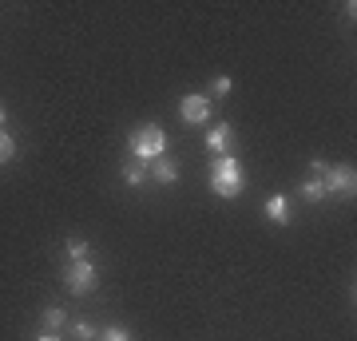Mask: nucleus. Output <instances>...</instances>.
<instances>
[{
    "label": "nucleus",
    "instance_id": "13",
    "mask_svg": "<svg viewBox=\"0 0 357 341\" xmlns=\"http://www.w3.org/2000/svg\"><path fill=\"white\" fill-rule=\"evenodd\" d=\"M13 155H16V139L8 135V131H4V127H0V167L13 163Z\"/></svg>",
    "mask_w": 357,
    "mask_h": 341
},
{
    "label": "nucleus",
    "instance_id": "9",
    "mask_svg": "<svg viewBox=\"0 0 357 341\" xmlns=\"http://www.w3.org/2000/svg\"><path fill=\"white\" fill-rule=\"evenodd\" d=\"M123 183H128V187H143V183H147V163L131 159V163L123 167Z\"/></svg>",
    "mask_w": 357,
    "mask_h": 341
},
{
    "label": "nucleus",
    "instance_id": "18",
    "mask_svg": "<svg viewBox=\"0 0 357 341\" xmlns=\"http://www.w3.org/2000/svg\"><path fill=\"white\" fill-rule=\"evenodd\" d=\"M4 119H8V115H4V107H0V127H4Z\"/></svg>",
    "mask_w": 357,
    "mask_h": 341
},
{
    "label": "nucleus",
    "instance_id": "14",
    "mask_svg": "<svg viewBox=\"0 0 357 341\" xmlns=\"http://www.w3.org/2000/svg\"><path fill=\"white\" fill-rule=\"evenodd\" d=\"M72 338H76V341H96V329H91V321H72Z\"/></svg>",
    "mask_w": 357,
    "mask_h": 341
},
{
    "label": "nucleus",
    "instance_id": "5",
    "mask_svg": "<svg viewBox=\"0 0 357 341\" xmlns=\"http://www.w3.org/2000/svg\"><path fill=\"white\" fill-rule=\"evenodd\" d=\"M178 112H183L187 123H206V119H211V100H206V96H183Z\"/></svg>",
    "mask_w": 357,
    "mask_h": 341
},
{
    "label": "nucleus",
    "instance_id": "8",
    "mask_svg": "<svg viewBox=\"0 0 357 341\" xmlns=\"http://www.w3.org/2000/svg\"><path fill=\"white\" fill-rule=\"evenodd\" d=\"M230 139H234V135H230V127H227V123H222V127H211V131H206V147H211L215 155L230 151Z\"/></svg>",
    "mask_w": 357,
    "mask_h": 341
},
{
    "label": "nucleus",
    "instance_id": "11",
    "mask_svg": "<svg viewBox=\"0 0 357 341\" xmlns=\"http://www.w3.org/2000/svg\"><path fill=\"white\" fill-rule=\"evenodd\" d=\"M68 258L72 262H91V246L84 238H68Z\"/></svg>",
    "mask_w": 357,
    "mask_h": 341
},
{
    "label": "nucleus",
    "instance_id": "12",
    "mask_svg": "<svg viewBox=\"0 0 357 341\" xmlns=\"http://www.w3.org/2000/svg\"><path fill=\"white\" fill-rule=\"evenodd\" d=\"M298 190H302V199H306V202L326 199V187H321V179H318V175H314V179H306V183H302Z\"/></svg>",
    "mask_w": 357,
    "mask_h": 341
},
{
    "label": "nucleus",
    "instance_id": "7",
    "mask_svg": "<svg viewBox=\"0 0 357 341\" xmlns=\"http://www.w3.org/2000/svg\"><path fill=\"white\" fill-rule=\"evenodd\" d=\"M151 175L159 179V183H167V187H171V183L178 179V163H175V159H167V155H159V159L151 163Z\"/></svg>",
    "mask_w": 357,
    "mask_h": 341
},
{
    "label": "nucleus",
    "instance_id": "15",
    "mask_svg": "<svg viewBox=\"0 0 357 341\" xmlns=\"http://www.w3.org/2000/svg\"><path fill=\"white\" fill-rule=\"evenodd\" d=\"M96 341H131V338H128V333H123L119 326H112V329H103V333H100Z\"/></svg>",
    "mask_w": 357,
    "mask_h": 341
},
{
    "label": "nucleus",
    "instance_id": "6",
    "mask_svg": "<svg viewBox=\"0 0 357 341\" xmlns=\"http://www.w3.org/2000/svg\"><path fill=\"white\" fill-rule=\"evenodd\" d=\"M266 218L274 222V227H286V222H290V206H286L282 195H270L266 199Z\"/></svg>",
    "mask_w": 357,
    "mask_h": 341
},
{
    "label": "nucleus",
    "instance_id": "17",
    "mask_svg": "<svg viewBox=\"0 0 357 341\" xmlns=\"http://www.w3.org/2000/svg\"><path fill=\"white\" fill-rule=\"evenodd\" d=\"M36 341H60V338H56V333H40Z\"/></svg>",
    "mask_w": 357,
    "mask_h": 341
},
{
    "label": "nucleus",
    "instance_id": "16",
    "mask_svg": "<svg viewBox=\"0 0 357 341\" xmlns=\"http://www.w3.org/2000/svg\"><path fill=\"white\" fill-rule=\"evenodd\" d=\"M211 88H215V96H230V88H234V84H230L227 76H218L215 84H211Z\"/></svg>",
    "mask_w": 357,
    "mask_h": 341
},
{
    "label": "nucleus",
    "instance_id": "3",
    "mask_svg": "<svg viewBox=\"0 0 357 341\" xmlns=\"http://www.w3.org/2000/svg\"><path fill=\"white\" fill-rule=\"evenodd\" d=\"M314 175L321 179V187H326V195H349L354 199V190H357V175H354V167H330V163H314Z\"/></svg>",
    "mask_w": 357,
    "mask_h": 341
},
{
    "label": "nucleus",
    "instance_id": "4",
    "mask_svg": "<svg viewBox=\"0 0 357 341\" xmlns=\"http://www.w3.org/2000/svg\"><path fill=\"white\" fill-rule=\"evenodd\" d=\"M64 286L72 294H76V298H88L91 290H96V286H100V274H96V262H72L64 270Z\"/></svg>",
    "mask_w": 357,
    "mask_h": 341
},
{
    "label": "nucleus",
    "instance_id": "1",
    "mask_svg": "<svg viewBox=\"0 0 357 341\" xmlns=\"http://www.w3.org/2000/svg\"><path fill=\"white\" fill-rule=\"evenodd\" d=\"M246 187L243 179V167L234 155H215V163H211V190H215L218 199H238Z\"/></svg>",
    "mask_w": 357,
    "mask_h": 341
},
{
    "label": "nucleus",
    "instance_id": "10",
    "mask_svg": "<svg viewBox=\"0 0 357 341\" xmlns=\"http://www.w3.org/2000/svg\"><path fill=\"white\" fill-rule=\"evenodd\" d=\"M40 321H44V333H60V329H64V310H60V305H48Z\"/></svg>",
    "mask_w": 357,
    "mask_h": 341
},
{
    "label": "nucleus",
    "instance_id": "2",
    "mask_svg": "<svg viewBox=\"0 0 357 341\" xmlns=\"http://www.w3.org/2000/svg\"><path fill=\"white\" fill-rule=\"evenodd\" d=\"M167 151V135H163V127H155V123H143L131 131V155L139 159V163H155L159 155Z\"/></svg>",
    "mask_w": 357,
    "mask_h": 341
}]
</instances>
